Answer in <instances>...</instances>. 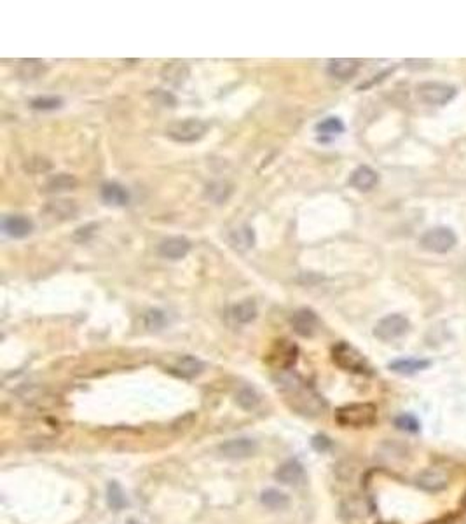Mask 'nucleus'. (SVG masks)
<instances>
[{
    "mask_svg": "<svg viewBox=\"0 0 466 524\" xmlns=\"http://www.w3.org/2000/svg\"><path fill=\"white\" fill-rule=\"evenodd\" d=\"M377 407L370 402L348 404L335 411V421L344 428H365L376 423Z\"/></svg>",
    "mask_w": 466,
    "mask_h": 524,
    "instance_id": "obj_1",
    "label": "nucleus"
},
{
    "mask_svg": "<svg viewBox=\"0 0 466 524\" xmlns=\"http://www.w3.org/2000/svg\"><path fill=\"white\" fill-rule=\"evenodd\" d=\"M332 360L339 369L346 371V373L353 374H370L372 367H370L369 360L365 359L360 350L351 346L349 343L341 341L332 348Z\"/></svg>",
    "mask_w": 466,
    "mask_h": 524,
    "instance_id": "obj_2",
    "label": "nucleus"
},
{
    "mask_svg": "<svg viewBox=\"0 0 466 524\" xmlns=\"http://www.w3.org/2000/svg\"><path fill=\"white\" fill-rule=\"evenodd\" d=\"M208 128L210 126L203 119L189 118L183 119V121L171 123L166 128V137L171 138L173 142H178V144H194V142H199L208 133Z\"/></svg>",
    "mask_w": 466,
    "mask_h": 524,
    "instance_id": "obj_3",
    "label": "nucleus"
},
{
    "mask_svg": "<svg viewBox=\"0 0 466 524\" xmlns=\"http://www.w3.org/2000/svg\"><path fill=\"white\" fill-rule=\"evenodd\" d=\"M419 245L426 252L447 254L458 245V236L449 228H433L419 238Z\"/></svg>",
    "mask_w": 466,
    "mask_h": 524,
    "instance_id": "obj_4",
    "label": "nucleus"
},
{
    "mask_svg": "<svg viewBox=\"0 0 466 524\" xmlns=\"http://www.w3.org/2000/svg\"><path fill=\"white\" fill-rule=\"evenodd\" d=\"M411 329V322L404 317V315H388V317L381 318L379 322L374 327V336H376L379 341L390 343L395 339H400L402 336H405Z\"/></svg>",
    "mask_w": 466,
    "mask_h": 524,
    "instance_id": "obj_5",
    "label": "nucleus"
},
{
    "mask_svg": "<svg viewBox=\"0 0 466 524\" xmlns=\"http://www.w3.org/2000/svg\"><path fill=\"white\" fill-rule=\"evenodd\" d=\"M456 95L458 88L446 83L430 81V83H423L418 86L419 100L428 105H439V107H442V105H447L451 100H454Z\"/></svg>",
    "mask_w": 466,
    "mask_h": 524,
    "instance_id": "obj_6",
    "label": "nucleus"
},
{
    "mask_svg": "<svg viewBox=\"0 0 466 524\" xmlns=\"http://www.w3.org/2000/svg\"><path fill=\"white\" fill-rule=\"evenodd\" d=\"M299 348L288 339H280L273 345L269 353L266 355V362L276 371H288L297 362Z\"/></svg>",
    "mask_w": 466,
    "mask_h": 524,
    "instance_id": "obj_7",
    "label": "nucleus"
},
{
    "mask_svg": "<svg viewBox=\"0 0 466 524\" xmlns=\"http://www.w3.org/2000/svg\"><path fill=\"white\" fill-rule=\"evenodd\" d=\"M416 483H418V486L421 490L428 491V493H440V491H444L449 486L451 476L444 467L433 465L423 470L418 476V479H416Z\"/></svg>",
    "mask_w": 466,
    "mask_h": 524,
    "instance_id": "obj_8",
    "label": "nucleus"
},
{
    "mask_svg": "<svg viewBox=\"0 0 466 524\" xmlns=\"http://www.w3.org/2000/svg\"><path fill=\"white\" fill-rule=\"evenodd\" d=\"M288 397H292L294 406L297 407L302 414H313V416H316V414H320L321 411L327 407L323 399H321L320 395H316L313 390H309L308 387H290V395Z\"/></svg>",
    "mask_w": 466,
    "mask_h": 524,
    "instance_id": "obj_9",
    "label": "nucleus"
},
{
    "mask_svg": "<svg viewBox=\"0 0 466 524\" xmlns=\"http://www.w3.org/2000/svg\"><path fill=\"white\" fill-rule=\"evenodd\" d=\"M290 324L294 327L295 334H299L301 338H314L321 329L320 318L309 308H301V310L295 311Z\"/></svg>",
    "mask_w": 466,
    "mask_h": 524,
    "instance_id": "obj_10",
    "label": "nucleus"
},
{
    "mask_svg": "<svg viewBox=\"0 0 466 524\" xmlns=\"http://www.w3.org/2000/svg\"><path fill=\"white\" fill-rule=\"evenodd\" d=\"M220 453L224 458L229 460H246L252 458L257 451H259V444L253 439L241 437V439H231V441L224 442L220 446Z\"/></svg>",
    "mask_w": 466,
    "mask_h": 524,
    "instance_id": "obj_11",
    "label": "nucleus"
},
{
    "mask_svg": "<svg viewBox=\"0 0 466 524\" xmlns=\"http://www.w3.org/2000/svg\"><path fill=\"white\" fill-rule=\"evenodd\" d=\"M190 252V242L183 236H171V238L162 240L157 245V254L164 259L178 261L183 259Z\"/></svg>",
    "mask_w": 466,
    "mask_h": 524,
    "instance_id": "obj_12",
    "label": "nucleus"
},
{
    "mask_svg": "<svg viewBox=\"0 0 466 524\" xmlns=\"http://www.w3.org/2000/svg\"><path fill=\"white\" fill-rule=\"evenodd\" d=\"M2 231L9 238L23 240L34 231V222L24 215H6L2 219Z\"/></svg>",
    "mask_w": 466,
    "mask_h": 524,
    "instance_id": "obj_13",
    "label": "nucleus"
},
{
    "mask_svg": "<svg viewBox=\"0 0 466 524\" xmlns=\"http://www.w3.org/2000/svg\"><path fill=\"white\" fill-rule=\"evenodd\" d=\"M77 212L79 210H77V205L73 201L56 200L45 205L44 210H42V215L51 222H63L69 221V219H76Z\"/></svg>",
    "mask_w": 466,
    "mask_h": 524,
    "instance_id": "obj_14",
    "label": "nucleus"
},
{
    "mask_svg": "<svg viewBox=\"0 0 466 524\" xmlns=\"http://www.w3.org/2000/svg\"><path fill=\"white\" fill-rule=\"evenodd\" d=\"M204 371V364L199 359L192 355H183L178 360L168 367V373L175 374V376L183 378V380H192V378L199 376Z\"/></svg>",
    "mask_w": 466,
    "mask_h": 524,
    "instance_id": "obj_15",
    "label": "nucleus"
},
{
    "mask_svg": "<svg viewBox=\"0 0 466 524\" xmlns=\"http://www.w3.org/2000/svg\"><path fill=\"white\" fill-rule=\"evenodd\" d=\"M100 196L104 203L111 205V207H126L132 200L128 189L118 182H105L100 187Z\"/></svg>",
    "mask_w": 466,
    "mask_h": 524,
    "instance_id": "obj_16",
    "label": "nucleus"
},
{
    "mask_svg": "<svg viewBox=\"0 0 466 524\" xmlns=\"http://www.w3.org/2000/svg\"><path fill=\"white\" fill-rule=\"evenodd\" d=\"M358 70H360V62L358 60H351V58H335V60H330L327 65V72L339 81L351 79V77L356 76Z\"/></svg>",
    "mask_w": 466,
    "mask_h": 524,
    "instance_id": "obj_17",
    "label": "nucleus"
},
{
    "mask_svg": "<svg viewBox=\"0 0 466 524\" xmlns=\"http://www.w3.org/2000/svg\"><path fill=\"white\" fill-rule=\"evenodd\" d=\"M377 182H379V175L370 166H358L349 177V186L355 187L360 193L372 191L377 186Z\"/></svg>",
    "mask_w": 466,
    "mask_h": 524,
    "instance_id": "obj_18",
    "label": "nucleus"
},
{
    "mask_svg": "<svg viewBox=\"0 0 466 524\" xmlns=\"http://www.w3.org/2000/svg\"><path fill=\"white\" fill-rule=\"evenodd\" d=\"M274 477H276L278 483L287 484V486H292V484H301L306 477L304 467H302L299 462L290 460V462H285L283 465L278 467Z\"/></svg>",
    "mask_w": 466,
    "mask_h": 524,
    "instance_id": "obj_19",
    "label": "nucleus"
},
{
    "mask_svg": "<svg viewBox=\"0 0 466 524\" xmlns=\"http://www.w3.org/2000/svg\"><path fill=\"white\" fill-rule=\"evenodd\" d=\"M430 366H432V362L425 359H398L393 360L388 367H390V371L402 374V376H414V374L428 369Z\"/></svg>",
    "mask_w": 466,
    "mask_h": 524,
    "instance_id": "obj_20",
    "label": "nucleus"
},
{
    "mask_svg": "<svg viewBox=\"0 0 466 524\" xmlns=\"http://www.w3.org/2000/svg\"><path fill=\"white\" fill-rule=\"evenodd\" d=\"M257 313H259V311H257V304L250 299L234 304V306L231 308V311H229L232 320L239 325H246L250 324V322L255 320Z\"/></svg>",
    "mask_w": 466,
    "mask_h": 524,
    "instance_id": "obj_21",
    "label": "nucleus"
},
{
    "mask_svg": "<svg viewBox=\"0 0 466 524\" xmlns=\"http://www.w3.org/2000/svg\"><path fill=\"white\" fill-rule=\"evenodd\" d=\"M77 186V179L69 173H59V175L51 177L48 180V184L44 186V193L55 194V193H63V191H72Z\"/></svg>",
    "mask_w": 466,
    "mask_h": 524,
    "instance_id": "obj_22",
    "label": "nucleus"
},
{
    "mask_svg": "<svg viewBox=\"0 0 466 524\" xmlns=\"http://www.w3.org/2000/svg\"><path fill=\"white\" fill-rule=\"evenodd\" d=\"M260 502H262L267 509H271V511H283V509H287L288 504H290L287 495L281 493V491L278 490L264 491L262 497H260Z\"/></svg>",
    "mask_w": 466,
    "mask_h": 524,
    "instance_id": "obj_23",
    "label": "nucleus"
},
{
    "mask_svg": "<svg viewBox=\"0 0 466 524\" xmlns=\"http://www.w3.org/2000/svg\"><path fill=\"white\" fill-rule=\"evenodd\" d=\"M231 243L232 247L236 249L243 250V249H250L255 243V235H253V229H250L248 226L241 229H236V231L231 233Z\"/></svg>",
    "mask_w": 466,
    "mask_h": 524,
    "instance_id": "obj_24",
    "label": "nucleus"
},
{
    "mask_svg": "<svg viewBox=\"0 0 466 524\" xmlns=\"http://www.w3.org/2000/svg\"><path fill=\"white\" fill-rule=\"evenodd\" d=\"M344 130H346L344 123H342L339 118H327L316 125V131L321 135V137H335V135L344 133Z\"/></svg>",
    "mask_w": 466,
    "mask_h": 524,
    "instance_id": "obj_25",
    "label": "nucleus"
},
{
    "mask_svg": "<svg viewBox=\"0 0 466 524\" xmlns=\"http://www.w3.org/2000/svg\"><path fill=\"white\" fill-rule=\"evenodd\" d=\"M107 502L114 511H121L128 505V500L125 497V491L121 490L118 483H111L107 488Z\"/></svg>",
    "mask_w": 466,
    "mask_h": 524,
    "instance_id": "obj_26",
    "label": "nucleus"
},
{
    "mask_svg": "<svg viewBox=\"0 0 466 524\" xmlns=\"http://www.w3.org/2000/svg\"><path fill=\"white\" fill-rule=\"evenodd\" d=\"M236 400H238V404L243 407V409L252 411V409H255L257 406H259L260 397H259V393L255 392V388L245 387L238 392V395H236Z\"/></svg>",
    "mask_w": 466,
    "mask_h": 524,
    "instance_id": "obj_27",
    "label": "nucleus"
},
{
    "mask_svg": "<svg viewBox=\"0 0 466 524\" xmlns=\"http://www.w3.org/2000/svg\"><path fill=\"white\" fill-rule=\"evenodd\" d=\"M143 324H146V327L149 331H161L168 324V317L161 310H149L143 315Z\"/></svg>",
    "mask_w": 466,
    "mask_h": 524,
    "instance_id": "obj_28",
    "label": "nucleus"
},
{
    "mask_svg": "<svg viewBox=\"0 0 466 524\" xmlns=\"http://www.w3.org/2000/svg\"><path fill=\"white\" fill-rule=\"evenodd\" d=\"M229 194H231V186L225 182H213L210 184L206 189V196L210 198V200H213L215 203L225 201L229 198Z\"/></svg>",
    "mask_w": 466,
    "mask_h": 524,
    "instance_id": "obj_29",
    "label": "nucleus"
},
{
    "mask_svg": "<svg viewBox=\"0 0 466 524\" xmlns=\"http://www.w3.org/2000/svg\"><path fill=\"white\" fill-rule=\"evenodd\" d=\"M63 105V100L59 97H38L31 100L30 107L34 111H56Z\"/></svg>",
    "mask_w": 466,
    "mask_h": 524,
    "instance_id": "obj_30",
    "label": "nucleus"
},
{
    "mask_svg": "<svg viewBox=\"0 0 466 524\" xmlns=\"http://www.w3.org/2000/svg\"><path fill=\"white\" fill-rule=\"evenodd\" d=\"M44 65L38 60H28V62H21L20 74L24 79H37L42 72H44Z\"/></svg>",
    "mask_w": 466,
    "mask_h": 524,
    "instance_id": "obj_31",
    "label": "nucleus"
},
{
    "mask_svg": "<svg viewBox=\"0 0 466 524\" xmlns=\"http://www.w3.org/2000/svg\"><path fill=\"white\" fill-rule=\"evenodd\" d=\"M182 70L185 72L187 67L185 65H168L164 69V72H168V74H164V81L180 86V84L187 79V76H182Z\"/></svg>",
    "mask_w": 466,
    "mask_h": 524,
    "instance_id": "obj_32",
    "label": "nucleus"
},
{
    "mask_svg": "<svg viewBox=\"0 0 466 524\" xmlns=\"http://www.w3.org/2000/svg\"><path fill=\"white\" fill-rule=\"evenodd\" d=\"M395 425L404 432H419V421L412 414H400L395 420Z\"/></svg>",
    "mask_w": 466,
    "mask_h": 524,
    "instance_id": "obj_33",
    "label": "nucleus"
},
{
    "mask_svg": "<svg viewBox=\"0 0 466 524\" xmlns=\"http://www.w3.org/2000/svg\"><path fill=\"white\" fill-rule=\"evenodd\" d=\"M330 446H332L330 439L325 437V435H316V437L313 439V448L316 449V451L323 453V451H327V449L330 448Z\"/></svg>",
    "mask_w": 466,
    "mask_h": 524,
    "instance_id": "obj_34",
    "label": "nucleus"
},
{
    "mask_svg": "<svg viewBox=\"0 0 466 524\" xmlns=\"http://www.w3.org/2000/svg\"><path fill=\"white\" fill-rule=\"evenodd\" d=\"M97 228H98L97 224H90V226H86V228H79L76 231V235H73V240L80 238V242H86L87 235H93V231H91V229H97Z\"/></svg>",
    "mask_w": 466,
    "mask_h": 524,
    "instance_id": "obj_35",
    "label": "nucleus"
},
{
    "mask_svg": "<svg viewBox=\"0 0 466 524\" xmlns=\"http://www.w3.org/2000/svg\"><path fill=\"white\" fill-rule=\"evenodd\" d=\"M426 524H458L456 516H444V518L435 519V521H430Z\"/></svg>",
    "mask_w": 466,
    "mask_h": 524,
    "instance_id": "obj_36",
    "label": "nucleus"
},
{
    "mask_svg": "<svg viewBox=\"0 0 466 524\" xmlns=\"http://www.w3.org/2000/svg\"><path fill=\"white\" fill-rule=\"evenodd\" d=\"M463 505L466 507V495H465V498H463Z\"/></svg>",
    "mask_w": 466,
    "mask_h": 524,
    "instance_id": "obj_37",
    "label": "nucleus"
},
{
    "mask_svg": "<svg viewBox=\"0 0 466 524\" xmlns=\"http://www.w3.org/2000/svg\"><path fill=\"white\" fill-rule=\"evenodd\" d=\"M129 524H139L136 521H129Z\"/></svg>",
    "mask_w": 466,
    "mask_h": 524,
    "instance_id": "obj_38",
    "label": "nucleus"
}]
</instances>
